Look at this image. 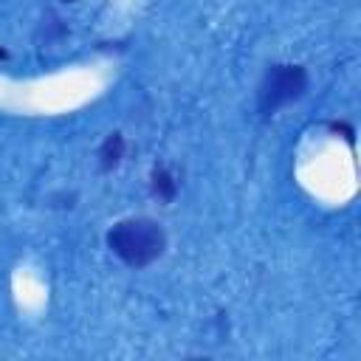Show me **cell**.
I'll return each instance as SVG.
<instances>
[{
    "mask_svg": "<svg viewBox=\"0 0 361 361\" xmlns=\"http://www.w3.org/2000/svg\"><path fill=\"white\" fill-rule=\"evenodd\" d=\"M121 158H124V135L121 133H110L102 141V147H99V166H102V172L116 169L121 164Z\"/></svg>",
    "mask_w": 361,
    "mask_h": 361,
    "instance_id": "3",
    "label": "cell"
},
{
    "mask_svg": "<svg viewBox=\"0 0 361 361\" xmlns=\"http://www.w3.org/2000/svg\"><path fill=\"white\" fill-rule=\"evenodd\" d=\"M307 90V71L302 65H271L257 85V107L262 116H274L285 104L302 99Z\"/></svg>",
    "mask_w": 361,
    "mask_h": 361,
    "instance_id": "2",
    "label": "cell"
},
{
    "mask_svg": "<svg viewBox=\"0 0 361 361\" xmlns=\"http://www.w3.org/2000/svg\"><path fill=\"white\" fill-rule=\"evenodd\" d=\"M107 248L130 268H147L166 251V234L161 223L149 217L118 220L107 231Z\"/></svg>",
    "mask_w": 361,
    "mask_h": 361,
    "instance_id": "1",
    "label": "cell"
},
{
    "mask_svg": "<svg viewBox=\"0 0 361 361\" xmlns=\"http://www.w3.org/2000/svg\"><path fill=\"white\" fill-rule=\"evenodd\" d=\"M0 59H6V51H3V48H0Z\"/></svg>",
    "mask_w": 361,
    "mask_h": 361,
    "instance_id": "5",
    "label": "cell"
},
{
    "mask_svg": "<svg viewBox=\"0 0 361 361\" xmlns=\"http://www.w3.org/2000/svg\"><path fill=\"white\" fill-rule=\"evenodd\" d=\"M149 186H152V195L164 203H172L175 200V192H178V183L172 178V172L166 166H155L152 169V178H149Z\"/></svg>",
    "mask_w": 361,
    "mask_h": 361,
    "instance_id": "4",
    "label": "cell"
},
{
    "mask_svg": "<svg viewBox=\"0 0 361 361\" xmlns=\"http://www.w3.org/2000/svg\"><path fill=\"white\" fill-rule=\"evenodd\" d=\"M65 3H73V0H65Z\"/></svg>",
    "mask_w": 361,
    "mask_h": 361,
    "instance_id": "6",
    "label": "cell"
}]
</instances>
